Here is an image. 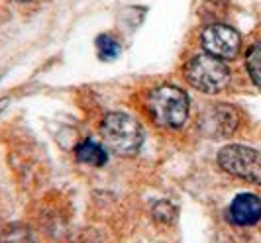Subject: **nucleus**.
Wrapping results in <instances>:
<instances>
[{
  "label": "nucleus",
  "instance_id": "1",
  "mask_svg": "<svg viewBox=\"0 0 261 243\" xmlns=\"http://www.w3.org/2000/svg\"><path fill=\"white\" fill-rule=\"evenodd\" d=\"M145 106L157 126L177 129L187 122L191 102L181 89L171 85H161L149 92Z\"/></svg>",
  "mask_w": 261,
  "mask_h": 243
},
{
  "label": "nucleus",
  "instance_id": "2",
  "mask_svg": "<svg viewBox=\"0 0 261 243\" xmlns=\"http://www.w3.org/2000/svg\"><path fill=\"white\" fill-rule=\"evenodd\" d=\"M100 136L106 147L118 155H136L144 143V129L136 118L124 112L105 116L100 124Z\"/></svg>",
  "mask_w": 261,
  "mask_h": 243
},
{
  "label": "nucleus",
  "instance_id": "3",
  "mask_svg": "<svg viewBox=\"0 0 261 243\" xmlns=\"http://www.w3.org/2000/svg\"><path fill=\"white\" fill-rule=\"evenodd\" d=\"M185 77L193 89L204 94H218L230 85V69L222 59L210 53H200L187 63Z\"/></svg>",
  "mask_w": 261,
  "mask_h": 243
},
{
  "label": "nucleus",
  "instance_id": "4",
  "mask_svg": "<svg viewBox=\"0 0 261 243\" xmlns=\"http://www.w3.org/2000/svg\"><path fill=\"white\" fill-rule=\"evenodd\" d=\"M218 165L232 177L261 184V153L246 145H226L218 151Z\"/></svg>",
  "mask_w": 261,
  "mask_h": 243
},
{
  "label": "nucleus",
  "instance_id": "5",
  "mask_svg": "<svg viewBox=\"0 0 261 243\" xmlns=\"http://www.w3.org/2000/svg\"><path fill=\"white\" fill-rule=\"evenodd\" d=\"M202 47L218 59H234L242 47V38L234 28L226 24H210L202 30Z\"/></svg>",
  "mask_w": 261,
  "mask_h": 243
},
{
  "label": "nucleus",
  "instance_id": "6",
  "mask_svg": "<svg viewBox=\"0 0 261 243\" xmlns=\"http://www.w3.org/2000/svg\"><path fill=\"white\" fill-rule=\"evenodd\" d=\"M236 128H238V114L232 106H226V104L210 108L206 116L200 120V129L212 138L230 136Z\"/></svg>",
  "mask_w": 261,
  "mask_h": 243
},
{
  "label": "nucleus",
  "instance_id": "7",
  "mask_svg": "<svg viewBox=\"0 0 261 243\" xmlns=\"http://www.w3.org/2000/svg\"><path fill=\"white\" fill-rule=\"evenodd\" d=\"M228 214L236 226H253L261 220V198L251 192H242L232 200Z\"/></svg>",
  "mask_w": 261,
  "mask_h": 243
},
{
  "label": "nucleus",
  "instance_id": "8",
  "mask_svg": "<svg viewBox=\"0 0 261 243\" xmlns=\"http://www.w3.org/2000/svg\"><path fill=\"white\" fill-rule=\"evenodd\" d=\"M75 155H77V159L81 163H87V165L92 167L105 165L106 159H108L105 147L92 140H85L83 143H79L77 149H75Z\"/></svg>",
  "mask_w": 261,
  "mask_h": 243
},
{
  "label": "nucleus",
  "instance_id": "9",
  "mask_svg": "<svg viewBox=\"0 0 261 243\" xmlns=\"http://www.w3.org/2000/svg\"><path fill=\"white\" fill-rule=\"evenodd\" d=\"M246 69L253 85L261 89V41L253 43L246 53Z\"/></svg>",
  "mask_w": 261,
  "mask_h": 243
},
{
  "label": "nucleus",
  "instance_id": "10",
  "mask_svg": "<svg viewBox=\"0 0 261 243\" xmlns=\"http://www.w3.org/2000/svg\"><path fill=\"white\" fill-rule=\"evenodd\" d=\"M96 49H98V55L102 59H116L122 51L120 43L112 36H100L96 39Z\"/></svg>",
  "mask_w": 261,
  "mask_h": 243
},
{
  "label": "nucleus",
  "instance_id": "11",
  "mask_svg": "<svg viewBox=\"0 0 261 243\" xmlns=\"http://www.w3.org/2000/svg\"><path fill=\"white\" fill-rule=\"evenodd\" d=\"M0 243H30V233L20 226H8L0 231Z\"/></svg>",
  "mask_w": 261,
  "mask_h": 243
},
{
  "label": "nucleus",
  "instance_id": "12",
  "mask_svg": "<svg viewBox=\"0 0 261 243\" xmlns=\"http://www.w3.org/2000/svg\"><path fill=\"white\" fill-rule=\"evenodd\" d=\"M4 104H6V102H0V108H2V106H4Z\"/></svg>",
  "mask_w": 261,
  "mask_h": 243
},
{
  "label": "nucleus",
  "instance_id": "13",
  "mask_svg": "<svg viewBox=\"0 0 261 243\" xmlns=\"http://www.w3.org/2000/svg\"><path fill=\"white\" fill-rule=\"evenodd\" d=\"M22 2H26V0H22Z\"/></svg>",
  "mask_w": 261,
  "mask_h": 243
}]
</instances>
